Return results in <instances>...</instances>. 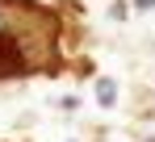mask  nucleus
Instances as JSON below:
<instances>
[{
    "label": "nucleus",
    "instance_id": "obj_1",
    "mask_svg": "<svg viewBox=\"0 0 155 142\" xmlns=\"http://www.w3.org/2000/svg\"><path fill=\"white\" fill-rule=\"evenodd\" d=\"M59 17L29 0H0V79L51 67L59 59Z\"/></svg>",
    "mask_w": 155,
    "mask_h": 142
},
{
    "label": "nucleus",
    "instance_id": "obj_2",
    "mask_svg": "<svg viewBox=\"0 0 155 142\" xmlns=\"http://www.w3.org/2000/svg\"><path fill=\"white\" fill-rule=\"evenodd\" d=\"M97 100L109 109V105L117 100V84H113V79H97Z\"/></svg>",
    "mask_w": 155,
    "mask_h": 142
},
{
    "label": "nucleus",
    "instance_id": "obj_3",
    "mask_svg": "<svg viewBox=\"0 0 155 142\" xmlns=\"http://www.w3.org/2000/svg\"><path fill=\"white\" fill-rule=\"evenodd\" d=\"M138 8H143V13H147V8H155V0H138Z\"/></svg>",
    "mask_w": 155,
    "mask_h": 142
},
{
    "label": "nucleus",
    "instance_id": "obj_4",
    "mask_svg": "<svg viewBox=\"0 0 155 142\" xmlns=\"http://www.w3.org/2000/svg\"><path fill=\"white\" fill-rule=\"evenodd\" d=\"M151 142H155V138H151Z\"/></svg>",
    "mask_w": 155,
    "mask_h": 142
}]
</instances>
